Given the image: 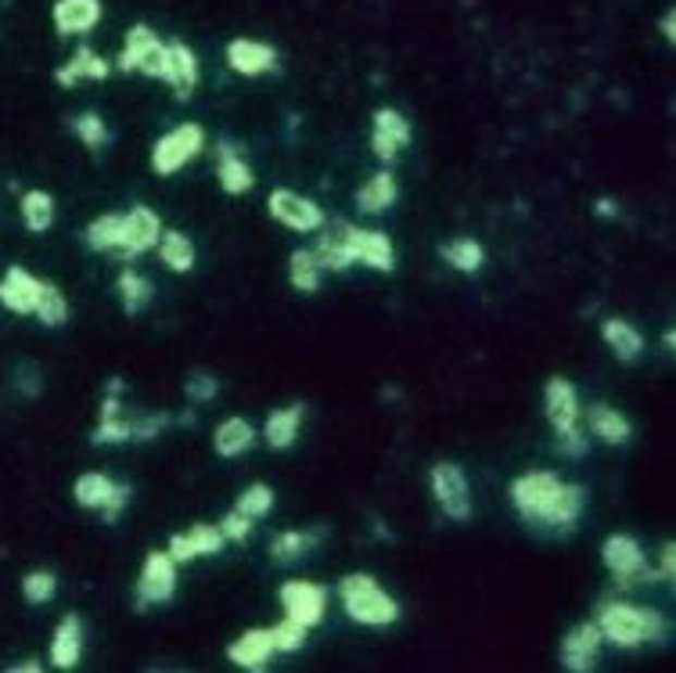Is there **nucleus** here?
<instances>
[{
  "mask_svg": "<svg viewBox=\"0 0 676 673\" xmlns=\"http://www.w3.org/2000/svg\"><path fill=\"white\" fill-rule=\"evenodd\" d=\"M515 512L526 518L529 526L551 529V534H573L583 515L587 493L579 482H565L551 468H532L521 472L507 487Z\"/></svg>",
  "mask_w": 676,
  "mask_h": 673,
  "instance_id": "f257e3e1",
  "label": "nucleus"
},
{
  "mask_svg": "<svg viewBox=\"0 0 676 673\" xmlns=\"http://www.w3.org/2000/svg\"><path fill=\"white\" fill-rule=\"evenodd\" d=\"M594 623L604 641H612L615 648H640L648 641H662L669 634V623L662 612L634 605V601H604Z\"/></svg>",
  "mask_w": 676,
  "mask_h": 673,
  "instance_id": "f03ea898",
  "label": "nucleus"
},
{
  "mask_svg": "<svg viewBox=\"0 0 676 673\" xmlns=\"http://www.w3.org/2000/svg\"><path fill=\"white\" fill-rule=\"evenodd\" d=\"M339 601L346 616L360 627H393L400 620V601L374 580L371 573H349L339 580Z\"/></svg>",
  "mask_w": 676,
  "mask_h": 673,
  "instance_id": "7ed1b4c3",
  "label": "nucleus"
},
{
  "mask_svg": "<svg viewBox=\"0 0 676 673\" xmlns=\"http://www.w3.org/2000/svg\"><path fill=\"white\" fill-rule=\"evenodd\" d=\"M120 69L123 73H145L151 79H165L170 76V47L156 37V29L137 22V26L126 33Z\"/></svg>",
  "mask_w": 676,
  "mask_h": 673,
  "instance_id": "20e7f679",
  "label": "nucleus"
},
{
  "mask_svg": "<svg viewBox=\"0 0 676 673\" xmlns=\"http://www.w3.org/2000/svg\"><path fill=\"white\" fill-rule=\"evenodd\" d=\"M601 562H604V570L612 573V580L623 587L655 580V570H651L644 548L626 534H609L601 540Z\"/></svg>",
  "mask_w": 676,
  "mask_h": 673,
  "instance_id": "39448f33",
  "label": "nucleus"
},
{
  "mask_svg": "<svg viewBox=\"0 0 676 673\" xmlns=\"http://www.w3.org/2000/svg\"><path fill=\"white\" fill-rule=\"evenodd\" d=\"M201 148H206V130H201V123L173 126L170 134H162L156 140V148H151V170L159 176L181 173L187 162L201 156Z\"/></svg>",
  "mask_w": 676,
  "mask_h": 673,
  "instance_id": "423d86ee",
  "label": "nucleus"
},
{
  "mask_svg": "<svg viewBox=\"0 0 676 673\" xmlns=\"http://www.w3.org/2000/svg\"><path fill=\"white\" fill-rule=\"evenodd\" d=\"M429 487H432L439 512H443L450 523H468L471 518V487H468L465 468H460L457 462H435L429 472Z\"/></svg>",
  "mask_w": 676,
  "mask_h": 673,
  "instance_id": "0eeeda50",
  "label": "nucleus"
},
{
  "mask_svg": "<svg viewBox=\"0 0 676 673\" xmlns=\"http://www.w3.org/2000/svg\"><path fill=\"white\" fill-rule=\"evenodd\" d=\"M73 498L87 512H101L105 523H115L123 515V507L130 504V487L105 476V472H83L73 482Z\"/></svg>",
  "mask_w": 676,
  "mask_h": 673,
  "instance_id": "6e6552de",
  "label": "nucleus"
},
{
  "mask_svg": "<svg viewBox=\"0 0 676 673\" xmlns=\"http://www.w3.org/2000/svg\"><path fill=\"white\" fill-rule=\"evenodd\" d=\"M267 212L281 223V228H288L295 234H317L328 223L324 209H320L314 198L292 192V187H274L267 198Z\"/></svg>",
  "mask_w": 676,
  "mask_h": 673,
  "instance_id": "1a4fd4ad",
  "label": "nucleus"
},
{
  "mask_svg": "<svg viewBox=\"0 0 676 673\" xmlns=\"http://www.w3.org/2000/svg\"><path fill=\"white\" fill-rule=\"evenodd\" d=\"M278 601L284 616L303 623L306 631H314L328 612V587H320L314 580H284L278 590Z\"/></svg>",
  "mask_w": 676,
  "mask_h": 673,
  "instance_id": "9d476101",
  "label": "nucleus"
},
{
  "mask_svg": "<svg viewBox=\"0 0 676 673\" xmlns=\"http://www.w3.org/2000/svg\"><path fill=\"white\" fill-rule=\"evenodd\" d=\"M176 595V562L165 551H148L137 576V609L165 605Z\"/></svg>",
  "mask_w": 676,
  "mask_h": 673,
  "instance_id": "9b49d317",
  "label": "nucleus"
},
{
  "mask_svg": "<svg viewBox=\"0 0 676 673\" xmlns=\"http://www.w3.org/2000/svg\"><path fill=\"white\" fill-rule=\"evenodd\" d=\"M346 242H349V253L357 264L378 270V274H393L396 270V249H393V238H389L385 231L346 223Z\"/></svg>",
  "mask_w": 676,
  "mask_h": 673,
  "instance_id": "f8f14e48",
  "label": "nucleus"
},
{
  "mask_svg": "<svg viewBox=\"0 0 676 673\" xmlns=\"http://www.w3.org/2000/svg\"><path fill=\"white\" fill-rule=\"evenodd\" d=\"M601 645H604V637L594 620L576 623L562 641V666L568 673H590L601 663Z\"/></svg>",
  "mask_w": 676,
  "mask_h": 673,
  "instance_id": "ddd939ff",
  "label": "nucleus"
},
{
  "mask_svg": "<svg viewBox=\"0 0 676 673\" xmlns=\"http://www.w3.org/2000/svg\"><path fill=\"white\" fill-rule=\"evenodd\" d=\"M162 234V220L156 209L148 206H134L130 212H123V234H120V256L134 259L140 253L156 249Z\"/></svg>",
  "mask_w": 676,
  "mask_h": 673,
  "instance_id": "4468645a",
  "label": "nucleus"
},
{
  "mask_svg": "<svg viewBox=\"0 0 676 673\" xmlns=\"http://www.w3.org/2000/svg\"><path fill=\"white\" fill-rule=\"evenodd\" d=\"M414 130L407 123V115L396 109H378L371 120V151L382 162H396V156L410 145Z\"/></svg>",
  "mask_w": 676,
  "mask_h": 673,
  "instance_id": "2eb2a0df",
  "label": "nucleus"
},
{
  "mask_svg": "<svg viewBox=\"0 0 676 673\" xmlns=\"http://www.w3.org/2000/svg\"><path fill=\"white\" fill-rule=\"evenodd\" d=\"M543 415H548L554 432L573 429V425H579V418H583L579 393H576V386L565 379V375H551L548 386H543Z\"/></svg>",
  "mask_w": 676,
  "mask_h": 673,
  "instance_id": "dca6fc26",
  "label": "nucleus"
},
{
  "mask_svg": "<svg viewBox=\"0 0 676 673\" xmlns=\"http://www.w3.org/2000/svg\"><path fill=\"white\" fill-rule=\"evenodd\" d=\"M40 285L44 281L37 274H29L26 267H8L4 278H0V306L19 317L33 314V306H37V295H40Z\"/></svg>",
  "mask_w": 676,
  "mask_h": 673,
  "instance_id": "f3484780",
  "label": "nucleus"
},
{
  "mask_svg": "<svg viewBox=\"0 0 676 673\" xmlns=\"http://www.w3.org/2000/svg\"><path fill=\"white\" fill-rule=\"evenodd\" d=\"M228 65L234 69L238 76H263L270 69L278 65V51L263 40H248V37H238L228 44Z\"/></svg>",
  "mask_w": 676,
  "mask_h": 673,
  "instance_id": "a211bd4d",
  "label": "nucleus"
},
{
  "mask_svg": "<svg viewBox=\"0 0 676 673\" xmlns=\"http://www.w3.org/2000/svg\"><path fill=\"white\" fill-rule=\"evenodd\" d=\"M270 656H274V641H270V627H253L242 637H234L228 645V659L238 670H267Z\"/></svg>",
  "mask_w": 676,
  "mask_h": 673,
  "instance_id": "6ab92c4d",
  "label": "nucleus"
},
{
  "mask_svg": "<svg viewBox=\"0 0 676 673\" xmlns=\"http://www.w3.org/2000/svg\"><path fill=\"white\" fill-rule=\"evenodd\" d=\"M310 253H314L320 270H335V274H342V270H349L353 264H357L349 253V242H346V220L331 223L328 231H317V242Z\"/></svg>",
  "mask_w": 676,
  "mask_h": 673,
  "instance_id": "aec40b11",
  "label": "nucleus"
},
{
  "mask_svg": "<svg viewBox=\"0 0 676 673\" xmlns=\"http://www.w3.org/2000/svg\"><path fill=\"white\" fill-rule=\"evenodd\" d=\"M51 15L62 37H83L101 22V0H58Z\"/></svg>",
  "mask_w": 676,
  "mask_h": 673,
  "instance_id": "412c9836",
  "label": "nucleus"
},
{
  "mask_svg": "<svg viewBox=\"0 0 676 673\" xmlns=\"http://www.w3.org/2000/svg\"><path fill=\"white\" fill-rule=\"evenodd\" d=\"M83 659V620L76 612L58 620L54 637H51V666L58 670H76Z\"/></svg>",
  "mask_w": 676,
  "mask_h": 673,
  "instance_id": "4be33fe9",
  "label": "nucleus"
},
{
  "mask_svg": "<svg viewBox=\"0 0 676 673\" xmlns=\"http://www.w3.org/2000/svg\"><path fill=\"white\" fill-rule=\"evenodd\" d=\"M256 446V425L242 418V415H231L217 425V432H212V451L220 457H242Z\"/></svg>",
  "mask_w": 676,
  "mask_h": 673,
  "instance_id": "5701e85b",
  "label": "nucleus"
},
{
  "mask_svg": "<svg viewBox=\"0 0 676 673\" xmlns=\"http://www.w3.org/2000/svg\"><path fill=\"white\" fill-rule=\"evenodd\" d=\"M396 198H400V184L393 170H378L357 187V209L367 212V217H378V212L393 209Z\"/></svg>",
  "mask_w": 676,
  "mask_h": 673,
  "instance_id": "b1692460",
  "label": "nucleus"
},
{
  "mask_svg": "<svg viewBox=\"0 0 676 673\" xmlns=\"http://www.w3.org/2000/svg\"><path fill=\"white\" fill-rule=\"evenodd\" d=\"M587 432L594 440L609 443V446H623L634 436V425L623 411H615L612 404H594L587 411Z\"/></svg>",
  "mask_w": 676,
  "mask_h": 673,
  "instance_id": "393cba45",
  "label": "nucleus"
},
{
  "mask_svg": "<svg viewBox=\"0 0 676 673\" xmlns=\"http://www.w3.org/2000/svg\"><path fill=\"white\" fill-rule=\"evenodd\" d=\"M601 339H604V346L612 350V357L623 364H634L640 360V353H644V335L637 332V325L623 321V317H609V321L601 325Z\"/></svg>",
  "mask_w": 676,
  "mask_h": 673,
  "instance_id": "a878e982",
  "label": "nucleus"
},
{
  "mask_svg": "<svg viewBox=\"0 0 676 673\" xmlns=\"http://www.w3.org/2000/svg\"><path fill=\"white\" fill-rule=\"evenodd\" d=\"M170 76L165 84L173 87L176 98H192L198 87V54L184 40H170Z\"/></svg>",
  "mask_w": 676,
  "mask_h": 673,
  "instance_id": "bb28decb",
  "label": "nucleus"
},
{
  "mask_svg": "<svg viewBox=\"0 0 676 673\" xmlns=\"http://www.w3.org/2000/svg\"><path fill=\"white\" fill-rule=\"evenodd\" d=\"M303 418H306V407L303 404H288V407H281V411H270L267 425H263L267 443L274 446V451H288V446L299 440Z\"/></svg>",
  "mask_w": 676,
  "mask_h": 673,
  "instance_id": "cd10ccee",
  "label": "nucleus"
},
{
  "mask_svg": "<svg viewBox=\"0 0 676 673\" xmlns=\"http://www.w3.org/2000/svg\"><path fill=\"white\" fill-rule=\"evenodd\" d=\"M217 176H220V187L228 195H245V192H253V184H256L253 167H248L238 151H234V145H220Z\"/></svg>",
  "mask_w": 676,
  "mask_h": 673,
  "instance_id": "c85d7f7f",
  "label": "nucleus"
},
{
  "mask_svg": "<svg viewBox=\"0 0 676 673\" xmlns=\"http://www.w3.org/2000/svg\"><path fill=\"white\" fill-rule=\"evenodd\" d=\"M105 76H109V62H105L94 47H76L73 58L54 73V79L62 87H73L76 79H105Z\"/></svg>",
  "mask_w": 676,
  "mask_h": 673,
  "instance_id": "c756f323",
  "label": "nucleus"
},
{
  "mask_svg": "<svg viewBox=\"0 0 676 673\" xmlns=\"http://www.w3.org/2000/svg\"><path fill=\"white\" fill-rule=\"evenodd\" d=\"M120 234H123V212H101L87 223L83 231V242H87L90 253H120Z\"/></svg>",
  "mask_w": 676,
  "mask_h": 673,
  "instance_id": "7c9ffc66",
  "label": "nucleus"
},
{
  "mask_svg": "<svg viewBox=\"0 0 676 673\" xmlns=\"http://www.w3.org/2000/svg\"><path fill=\"white\" fill-rule=\"evenodd\" d=\"M115 292H120V303H123V310L130 317H137V314H145L151 299H156V289H151V281L145 274H137V270H123L120 278H115Z\"/></svg>",
  "mask_w": 676,
  "mask_h": 673,
  "instance_id": "2f4dec72",
  "label": "nucleus"
},
{
  "mask_svg": "<svg viewBox=\"0 0 676 673\" xmlns=\"http://www.w3.org/2000/svg\"><path fill=\"white\" fill-rule=\"evenodd\" d=\"M159 256L162 264L173 270V274H187V270H195V242L187 238L184 231H162L159 234Z\"/></svg>",
  "mask_w": 676,
  "mask_h": 673,
  "instance_id": "473e14b6",
  "label": "nucleus"
},
{
  "mask_svg": "<svg viewBox=\"0 0 676 673\" xmlns=\"http://www.w3.org/2000/svg\"><path fill=\"white\" fill-rule=\"evenodd\" d=\"M314 548H317V534H306V529H284V534L270 540V559H274L278 565H295V562H303Z\"/></svg>",
  "mask_w": 676,
  "mask_h": 673,
  "instance_id": "72a5a7b5",
  "label": "nucleus"
},
{
  "mask_svg": "<svg viewBox=\"0 0 676 673\" xmlns=\"http://www.w3.org/2000/svg\"><path fill=\"white\" fill-rule=\"evenodd\" d=\"M443 259L460 274H479L482 264H486V249L479 238H468V234H460V238L446 242L443 245Z\"/></svg>",
  "mask_w": 676,
  "mask_h": 673,
  "instance_id": "f704fd0d",
  "label": "nucleus"
},
{
  "mask_svg": "<svg viewBox=\"0 0 676 673\" xmlns=\"http://www.w3.org/2000/svg\"><path fill=\"white\" fill-rule=\"evenodd\" d=\"M33 317L44 325V328H62L69 321V299L65 292L51 285V281H44L40 285V295H37V306H33Z\"/></svg>",
  "mask_w": 676,
  "mask_h": 673,
  "instance_id": "c9c22d12",
  "label": "nucleus"
},
{
  "mask_svg": "<svg viewBox=\"0 0 676 673\" xmlns=\"http://www.w3.org/2000/svg\"><path fill=\"white\" fill-rule=\"evenodd\" d=\"M22 223L33 231V234H44V231H51V223H54V198L47 195V192H26L22 195Z\"/></svg>",
  "mask_w": 676,
  "mask_h": 673,
  "instance_id": "e433bc0d",
  "label": "nucleus"
},
{
  "mask_svg": "<svg viewBox=\"0 0 676 673\" xmlns=\"http://www.w3.org/2000/svg\"><path fill=\"white\" fill-rule=\"evenodd\" d=\"M320 274H324V270L317 267V259H314L310 249H295L292 253V259H288V281H292L295 292L314 295L320 289Z\"/></svg>",
  "mask_w": 676,
  "mask_h": 673,
  "instance_id": "4c0bfd02",
  "label": "nucleus"
},
{
  "mask_svg": "<svg viewBox=\"0 0 676 673\" xmlns=\"http://www.w3.org/2000/svg\"><path fill=\"white\" fill-rule=\"evenodd\" d=\"M234 512H242L245 518H263L274 512V490L267 487V482H253V487H245L238 493V501H234Z\"/></svg>",
  "mask_w": 676,
  "mask_h": 673,
  "instance_id": "58836bf2",
  "label": "nucleus"
},
{
  "mask_svg": "<svg viewBox=\"0 0 676 673\" xmlns=\"http://www.w3.org/2000/svg\"><path fill=\"white\" fill-rule=\"evenodd\" d=\"M54 595H58V576L51 570H29L22 576V598L29 605H47V601H54Z\"/></svg>",
  "mask_w": 676,
  "mask_h": 673,
  "instance_id": "ea45409f",
  "label": "nucleus"
},
{
  "mask_svg": "<svg viewBox=\"0 0 676 673\" xmlns=\"http://www.w3.org/2000/svg\"><path fill=\"white\" fill-rule=\"evenodd\" d=\"M187 544H192L195 551V559H206V554H220L223 544H228V537L220 534V526H212V523H198L187 529Z\"/></svg>",
  "mask_w": 676,
  "mask_h": 673,
  "instance_id": "a19ab883",
  "label": "nucleus"
},
{
  "mask_svg": "<svg viewBox=\"0 0 676 673\" xmlns=\"http://www.w3.org/2000/svg\"><path fill=\"white\" fill-rule=\"evenodd\" d=\"M73 130H76V137L90 151H98V148L109 145V126H105V120H101L98 112H79L76 120H73Z\"/></svg>",
  "mask_w": 676,
  "mask_h": 673,
  "instance_id": "79ce46f5",
  "label": "nucleus"
},
{
  "mask_svg": "<svg viewBox=\"0 0 676 673\" xmlns=\"http://www.w3.org/2000/svg\"><path fill=\"white\" fill-rule=\"evenodd\" d=\"M306 637H310V631L303 627V623H295L284 616L278 627H270V641H274V652H299V648L306 645Z\"/></svg>",
  "mask_w": 676,
  "mask_h": 673,
  "instance_id": "37998d69",
  "label": "nucleus"
},
{
  "mask_svg": "<svg viewBox=\"0 0 676 673\" xmlns=\"http://www.w3.org/2000/svg\"><path fill=\"white\" fill-rule=\"evenodd\" d=\"M184 396L192 400V404H212V400L220 396V379L209 371H192L184 382Z\"/></svg>",
  "mask_w": 676,
  "mask_h": 673,
  "instance_id": "c03bdc74",
  "label": "nucleus"
},
{
  "mask_svg": "<svg viewBox=\"0 0 676 673\" xmlns=\"http://www.w3.org/2000/svg\"><path fill=\"white\" fill-rule=\"evenodd\" d=\"M94 446H115V443H130V418L115 415V418H101L98 429L90 436Z\"/></svg>",
  "mask_w": 676,
  "mask_h": 673,
  "instance_id": "a18cd8bd",
  "label": "nucleus"
},
{
  "mask_svg": "<svg viewBox=\"0 0 676 673\" xmlns=\"http://www.w3.org/2000/svg\"><path fill=\"white\" fill-rule=\"evenodd\" d=\"M170 429V415H145V418H130V443H151L156 436Z\"/></svg>",
  "mask_w": 676,
  "mask_h": 673,
  "instance_id": "49530a36",
  "label": "nucleus"
},
{
  "mask_svg": "<svg viewBox=\"0 0 676 673\" xmlns=\"http://www.w3.org/2000/svg\"><path fill=\"white\" fill-rule=\"evenodd\" d=\"M554 440H557V454H565V457H583L590 451V432L583 429V425L554 432Z\"/></svg>",
  "mask_w": 676,
  "mask_h": 673,
  "instance_id": "de8ad7c7",
  "label": "nucleus"
},
{
  "mask_svg": "<svg viewBox=\"0 0 676 673\" xmlns=\"http://www.w3.org/2000/svg\"><path fill=\"white\" fill-rule=\"evenodd\" d=\"M220 534L228 537V544H245L253 537V518H245L242 512H228L220 518Z\"/></svg>",
  "mask_w": 676,
  "mask_h": 673,
  "instance_id": "09e8293b",
  "label": "nucleus"
},
{
  "mask_svg": "<svg viewBox=\"0 0 676 673\" xmlns=\"http://www.w3.org/2000/svg\"><path fill=\"white\" fill-rule=\"evenodd\" d=\"M165 554L176 562V565H187V562H195V551L192 544H187V537L184 534H173L170 537V548H165Z\"/></svg>",
  "mask_w": 676,
  "mask_h": 673,
  "instance_id": "8fccbe9b",
  "label": "nucleus"
},
{
  "mask_svg": "<svg viewBox=\"0 0 676 673\" xmlns=\"http://www.w3.org/2000/svg\"><path fill=\"white\" fill-rule=\"evenodd\" d=\"M673 573H676V565H673V540H666V544H662V551H659V580H666V584H673Z\"/></svg>",
  "mask_w": 676,
  "mask_h": 673,
  "instance_id": "3c124183",
  "label": "nucleus"
},
{
  "mask_svg": "<svg viewBox=\"0 0 676 673\" xmlns=\"http://www.w3.org/2000/svg\"><path fill=\"white\" fill-rule=\"evenodd\" d=\"M659 29H662V37H666L669 44L676 40V29H673V11H666V15L659 19Z\"/></svg>",
  "mask_w": 676,
  "mask_h": 673,
  "instance_id": "603ef678",
  "label": "nucleus"
},
{
  "mask_svg": "<svg viewBox=\"0 0 676 673\" xmlns=\"http://www.w3.org/2000/svg\"><path fill=\"white\" fill-rule=\"evenodd\" d=\"M11 673H40L44 666L37 663V659H22V663H15V666H8Z\"/></svg>",
  "mask_w": 676,
  "mask_h": 673,
  "instance_id": "864d4df0",
  "label": "nucleus"
},
{
  "mask_svg": "<svg viewBox=\"0 0 676 673\" xmlns=\"http://www.w3.org/2000/svg\"><path fill=\"white\" fill-rule=\"evenodd\" d=\"M601 217H615V206H612V198H598V206H594Z\"/></svg>",
  "mask_w": 676,
  "mask_h": 673,
  "instance_id": "5fc2aeb1",
  "label": "nucleus"
}]
</instances>
